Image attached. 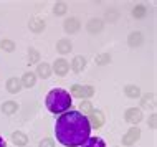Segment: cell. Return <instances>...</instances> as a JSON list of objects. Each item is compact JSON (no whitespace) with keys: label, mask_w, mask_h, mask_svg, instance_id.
<instances>
[{"label":"cell","mask_w":157,"mask_h":147,"mask_svg":"<svg viewBox=\"0 0 157 147\" xmlns=\"http://www.w3.org/2000/svg\"><path fill=\"white\" fill-rule=\"evenodd\" d=\"M91 126L88 123L86 116L79 111H66L58 117L55 124V136L58 142L65 147H78L83 145L90 139Z\"/></svg>","instance_id":"cell-1"},{"label":"cell","mask_w":157,"mask_h":147,"mask_svg":"<svg viewBox=\"0 0 157 147\" xmlns=\"http://www.w3.org/2000/svg\"><path fill=\"white\" fill-rule=\"evenodd\" d=\"M71 104H73L71 96L63 88H55L46 96V107L52 114H63V112L70 111Z\"/></svg>","instance_id":"cell-2"},{"label":"cell","mask_w":157,"mask_h":147,"mask_svg":"<svg viewBox=\"0 0 157 147\" xmlns=\"http://www.w3.org/2000/svg\"><path fill=\"white\" fill-rule=\"evenodd\" d=\"M94 94V88L93 86H81V85H73L71 86V96L75 98H91Z\"/></svg>","instance_id":"cell-3"},{"label":"cell","mask_w":157,"mask_h":147,"mask_svg":"<svg viewBox=\"0 0 157 147\" xmlns=\"http://www.w3.org/2000/svg\"><path fill=\"white\" fill-rule=\"evenodd\" d=\"M139 137H141V129H139L137 126H134V127H131L129 131L126 132V136H122V144L124 145H134L136 142L139 141Z\"/></svg>","instance_id":"cell-4"},{"label":"cell","mask_w":157,"mask_h":147,"mask_svg":"<svg viewBox=\"0 0 157 147\" xmlns=\"http://www.w3.org/2000/svg\"><path fill=\"white\" fill-rule=\"evenodd\" d=\"M86 119H88V123H90L91 127H94V129H101L104 126V116L101 111H94V109H93L90 114H88Z\"/></svg>","instance_id":"cell-5"},{"label":"cell","mask_w":157,"mask_h":147,"mask_svg":"<svg viewBox=\"0 0 157 147\" xmlns=\"http://www.w3.org/2000/svg\"><path fill=\"white\" fill-rule=\"evenodd\" d=\"M124 119H126V123L137 126V123H141V119H142V111L139 107H129L124 114Z\"/></svg>","instance_id":"cell-6"},{"label":"cell","mask_w":157,"mask_h":147,"mask_svg":"<svg viewBox=\"0 0 157 147\" xmlns=\"http://www.w3.org/2000/svg\"><path fill=\"white\" fill-rule=\"evenodd\" d=\"M68 70H70V63H68L65 58H58V60L53 63V70L52 71H55L58 76H65V74L68 73Z\"/></svg>","instance_id":"cell-7"},{"label":"cell","mask_w":157,"mask_h":147,"mask_svg":"<svg viewBox=\"0 0 157 147\" xmlns=\"http://www.w3.org/2000/svg\"><path fill=\"white\" fill-rule=\"evenodd\" d=\"M79 27H81V23H79V20L75 18V17L66 18L65 23H63V28H65L66 33H76V32L79 30Z\"/></svg>","instance_id":"cell-8"},{"label":"cell","mask_w":157,"mask_h":147,"mask_svg":"<svg viewBox=\"0 0 157 147\" xmlns=\"http://www.w3.org/2000/svg\"><path fill=\"white\" fill-rule=\"evenodd\" d=\"M22 88H23L22 81H20L18 78H10L7 81V91H8V93H12V94H17Z\"/></svg>","instance_id":"cell-9"},{"label":"cell","mask_w":157,"mask_h":147,"mask_svg":"<svg viewBox=\"0 0 157 147\" xmlns=\"http://www.w3.org/2000/svg\"><path fill=\"white\" fill-rule=\"evenodd\" d=\"M36 74L40 78H50V74H52V66L48 65V63H38V66H36Z\"/></svg>","instance_id":"cell-10"},{"label":"cell","mask_w":157,"mask_h":147,"mask_svg":"<svg viewBox=\"0 0 157 147\" xmlns=\"http://www.w3.org/2000/svg\"><path fill=\"white\" fill-rule=\"evenodd\" d=\"M71 41L70 40H66V38H61L60 41L56 43V51L60 53V55H68L71 51Z\"/></svg>","instance_id":"cell-11"},{"label":"cell","mask_w":157,"mask_h":147,"mask_svg":"<svg viewBox=\"0 0 157 147\" xmlns=\"http://www.w3.org/2000/svg\"><path fill=\"white\" fill-rule=\"evenodd\" d=\"M86 30L90 33H99L103 30V22H101L99 18H91L86 25Z\"/></svg>","instance_id":"cell-12"},{"label":"cell","mask_w":157,"mask_h":147,"mask_svg":"<svg viewBox=\"0 0 157 147\" xmlns=\"http://www.w3.org/2000/svg\"><path fill=\"white\" fill-rule=\"evenodd\" d=\"M20 81H22V86L32 88V86H35V83H36V74L32 73V71H28V73H25L23 76H22Z\"/></svg>","instance_id":"cell-13"},{"label":"cell","mask_w":157,"mask_h":147,"mask_svg":"<svg viewBox=\"0 0 157 147\" xmlns=\"http://www.w3.org/2000/svg\"><path fill=\"white\" fill-rule=\"evenodd\" d=\"M28 25H30V30L35 32V33H40V32L45 30V22L41 18H38V17H33Z\"/></svg>","instance_id":"cell-14"},{"label":"cell","mask_w":157,"mask_h":147,"mask_svg":"<svg viewBox=\"0 0 157 147\" xmlns=\"http://www.w3.org/2000/svg\"><path fill=\"white\" fill-rule=\"evenodd\" d=\"M12 142H13L15 145L22 147V145H27V142H28V137L25 136L23 132H20V131H15L13 134H12Z\"/></svg>","instance_id":"cell-15"},{"label":"cell","mask_w":157,"mask_h":147,"mask_svg":"<svg viewBox=\"0 0 157 147\" xmlns=\"http://www.w3.org/2000/svg\"><path fill=\"white\" fill-rule=\"evenodd\" d=\"M124 94L131 99L141 98V89H139V86H136V85H127L124 88Z\"/></svg>","instance_id":"cell-16"},{"label":"cell","mask_w":157,"mask_h":147,"mask_svg":"<svg viewBox=\"0 0 157 147\" xmlns=\"http://www.w3.org/2000/svg\"><path fill=\"white\" fill-rule=\"evenodd\" d=\"M127 43H129V47H139V45H142V33L141 32H132L129 36H127Z\"/></svg>","instance_id":"cell-17"},{"label":"cell","mask_w":157,"mask_h":147,"mask_svg":"<svg viewBox=\"0 0 157 147\" xmlns=\"http://www.w3.org/2000/svg\"><path fill=\"white\" fill-rule=\"evenodd\" d=\"M84 66H86V60H84V56H75L73 58L71 68H73L75 73H81V71L84 70Z\"/></svg>","instance_id":"cell-18"},{"label":"cell","mask_w":157,"mask_h":147,"mask_svg":"<svg viewBox=\"0 0 157 147\" xmlns=\"http://www.w3.org/2000/svg\"><path fill=\"white\" fill-rule=\"evenodd\" d=\"M141 104H142V107H146V109H154V107H155V96H154V94H146V96H142Z\"/></svg>","instance_id":"cell-19"},{"label":"cell","mask_w":157,"mask_h":147,"mask_svg":"<svg viewBox=\"0 0 157 147\" xmlns=\"http://www.w3.org/2000/svg\"><path fill=\"white\" fill-rule=\"evenodd\" d=\"M81 147H106V142L101 137H90Z\"/></svg>","instance_id":"cell-20"},{"label":"cell","mask_w":157,"mask_h":147,"mask_svg":"<svg viewBox=\"0 0 157 147\" xmlns=\"http://www.w3.org/2000/svg\"><path fill=\"white\" fill-rule=\"evenodd\" d=\"M18 109V104L15 103V101H7V103L2 104V111L3 114H13V112Z\"/></svg>","instance_id":"cell-21"},{"label":"cell","mask_w":157,"mask_h":147,"mask_svg":"<svg viewBox=\"0 0 157 147\" xmlns=\"http://www.w3.org/2000/svg\"><path fill=\"white\" fill-rule=\"evenodd\" d=\"M111 63V55L109 53H101L96 56V65L98 66H104V65H109Z\"/></svg>","instance_id":"cell-22"},{"label":"cell","mask_w":157,"mask_h":147,"mask_svg":"<svg viewBox=\"0 0 157 147\" xmlns=\"http://www.w3.org/2000/svg\"><path fill=\"white\" fill-rule=\"evenodd\" d=\"M0 48H2L3 51L10 53V51H13V50H15V43L12 40H2V41H0Z\"/></svg>","instance_id":"cell-23"},{"label":"cell","mask_w":157,"mask_h":147,"mask_svg":"<svg viewBox=\"0 0 157 147\" xmlns=\"http://www.w3.org/2000/svg\"><path fill=\"white\" fill-rule=\"evenodd\" d=\"M146 12H147V8L144 5H136L134 10H132V15L136 18H142V17H146Z\"/></svg>","instance_id":"cell-24"},{"label":"cell","mask_w":157,"mask_h":147,"mask_svg":"<svg viewBox=\"0 0 157 147\" xmlns=\"http://www.w3.org/2000/svg\"><path fill=\"white\" fill-rule=\"evenodd\" d=\"M66 10H68V5H66L65 2H58L56 5H55V8H53V12L56 15H65Z\"/></svg>","instance_id":"cell-25"},{"label":"cell","mask_w":157,"mask_h":147,"mask_svg":"<svg viewBox=\"0 0 157 147\" xmlns=\"http://www.w3.org/2000/svg\"><path fill=\"white\" fill-rule=\"evenodd\" d=\"M38 60H40V53H38L35 48H30L28 50V63L32 65V63H36Z\"/></svg>","instance_id":"cell-26"},{"label":"cell","mask_w":157,"mask_h":147,"mask_svg":"<svg viewBox=\"0 0 157 147\" xmlns=\"http://www.w3.org/2000/svg\"><path fill=\"white\" fill-rule=\"evenodd\" d=\"M79 109H81L79 112H81L83 116H84V114H90V112L93 111V104L90 103V101H83L81 106H79Z\"/></svg>","instance_id":"cell-27"},{"label":"cell","mask_w":157,"mask_h":147,"mask_svg":"<svg viewBox=\"0 0 157 147\" xmlns=\"http://www.w3.org/2000/svg\"><path fill=\"white\" fill-rule=\"evenodd\" d=\"M40 147H55V141L52 137H46V139H43L40 142Z\"/></svg>","instance_id":"cell-28"},{"label":"cell","mask_w":157,"mask_h":147,"mask_svg":"<svg viewBox=\"0 0 157 147\" xmlns=\"http://www.w3.org/2000/svg\"><path fill=\"white\" fill-rule=\"evenodd\" d=\"M155 121H157L155 114H152V116H151V119H149V126H151L152 129H155V126H157V123H155Z\"/></svg>","instance_id":"cell-29"},{"label":"cell","mask_w":157,"mask_h":147,"mask_svg":"<svg viewBox=\"0 0 157 147\" xmlns=\"http://www.w3.org/2000/svg\"><path fill=\"white\" fill-rule=\"evenodd\" d=\"M0 147H7V144H5V141H3L2 136H0Z\"/></svg>","instance_id":"cell-30"}]
</instances>
